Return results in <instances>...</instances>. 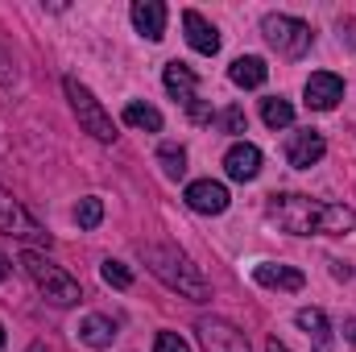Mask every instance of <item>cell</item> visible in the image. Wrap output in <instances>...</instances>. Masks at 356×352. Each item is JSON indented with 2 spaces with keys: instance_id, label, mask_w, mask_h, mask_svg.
Masks as SVG:
<instances>
[{
  "instance_id": "obj_24",
  "label": "cell",
  "mask_w": 356,
  "mask_h": 352,
  "mask_svg": "<svg viewBox=\"0 0 356 352\" xmlns=\"http://www.w3.org/2000/svg\"><path fill=\"white\" fill-rule=\"evenodd\" d=\"M216 120H220V129H224V133H245V129H249V116H245V108H236V104H232V108H224Z\"/></svg>"
},
{
  "instance_id": "obj_26",
  "label": "cell",
  "mask_w": 356,
  "mask_h": 352,
  "mask_svg": "<svg viewBox=\"0 0 356 352\" xmlns=\"http://www.w3.org/2000/svg\"><path fill=\"white\" fill-rule=\"evenodd\" d=\"M13 75H17V71H13V54L0 46V88H8V83H13Z\"/></svg>"
},
{
  "instance_id": "obj_15",
  "label": "cell",
  "mask_w": 356,
  "mask_h": 352,
  "mask_svg": "<svg viewBox=\"0 0 356 352\" xmlns=\"http://www.w3.org/2000/svg\"><path fill=\"white\" fill-rule=\"evenodd\" d=\"M133 25H137L141 38L162 42L166 38V4L162 0H137L133 4Z\"/></svg>"
},
{
  "instance_id": "obj_9",
  "label": "cell",
  "mask_w": 356,
  "mask_h": 352,
  "mask_svg": "<svg viewBox=\"0 0 356 352\" xmlns=\"http://www.w3.org/2000/svg\"><path fill=\"white\" fill-rule=\"evenodd\" d=\"M323 154H327V141H323V133H315V129H302V133H294V137L286 141V162H290L294 170H311Z\"/></svg>"
},
{
  "instance_id": "obj_6",
  "label": "cell",
  "mask_w": 356,
  "mask_h": 352,
  "mask_svg": "<svg viewBox=\"0 0 356 352\" xmlns=\"http://www.w3.org/2000/svg\"><path fill=\"white\" fill-rule=\"evenodd\" d=\"M0 232L4 237H21V241H46L50 245V237L42 232V224L21 207V199H13L4 186H0Z\"/></svg>"
},
{
  "instance_id": "obj_30",
  "label": "cell",
  "mask_w": 356,
  "mask_h": 352,
  "mask_svg": "<svg viewBox=\"0 0 356 352\" xmlns=\"http://www.w3.org/2000/svg\"><path fill=\"white\" fill-rule=\"evenodd\" d=\"M266 352H290V349H286L282 340H269V344H266Z\"/></svg>"
},
{
  "instance_id": "obj_16",
  "label": "cell",
  "mask_w": 356,
  "mask_h": 352,
  "mask_svg": "<svg viewBox=\"0 0 356 352\" xmlns=\"http://www.w3.org/2000/svg\"><path fill=\"white\" fill-rule=\"evenodd\" d=\"M294 323L311 336V349L315 352H332L336 349V340H332V323H327V315H323L319 307H302V311L294 315Z\"/></svg>"
},
{
  "instance_id": "obj_18",
  "label": "cell",
  "mask_w": 356,
  "mask_h": 352,
  "mask_svg": "<svg viewBox=\"0 0 356 352\" xmlns=\"http://www.w3.org/2000/svg\"><path fill=\"white\" fill-rule=\"evenodd\" d=\"M228 79H232L236 88H261V83L269 79L266 58H257V54H241V58L228 67Z\"/></svg>"
},
{
  "instance_id": "obj_7",
  "label": "cell",
  "mask_w": 356,
  "mask_h": 352,
  "mask_svg": "<svg viewBox=\"0 0 356 352\" xmlns=\"http://www.w3.org/2000/svg\"><path fill=\"white\" fill-rule=\"evenodd\" d=\"M195 332H199V340H203L207 352H253L249 340H245V332L232 328L228 319H216V315H211V319H199Z\"/></svg>"
},
{
  "instance_id": "obj_29",
  "label": "cell",
  "mask_w": 356,
  "mask_h": 352,
  "mask_svg": "<svg viewBox=\"0 0 356 352\" xmlns=\"http://www.w3.org/2000/svg\"><path fill=\"white\" fill-rule=\"evenodd\" d=\"M8 273H13V265H8V262H4V257H0V286L8 282Z\"/></svg>"
},
{
  "instance_id": "obj_11",
  "label": "cell",
  "mask_w": 356,
  "mask_h": 352,
  "mask_svg": "<svg viewBox=\"0 0 356 352\" xmlns=\"http://www.w3.org/2000/svg\"><path fill=\"white\" fill-rule=\"evenodd\" d=\"M224 175L232 182H253L261 175V150L249 145V141H236L228 154H224Z\"/></svg>"
},
{
  "instance_id": "obj_27",
  "label": "cell",
  "mask_w": 356,
  "mask_h": 352,
  "mask_svg": "<svg viewBox=\"0 0 356 352\" xmlns=\"http://www.w3.org/2000/svg\"><path fill=\"white\" fill-rule=\"evenodd\" d=\"M332 278L348 282V278H353V265H348V262H332Z\"/></svg>"
},
{
  "instance_id": "obj_3",
  "label": "cell",
  "mask_w": 356,
  "mask_h": 352,
  "mask_svg": "<svg viewBox=\"0 0 356 352\" xmlns=\"http://www.w3.org/2000/svg\"><path fill=\"white\" fill-rule=\"evenodd\" d=\"M21 269H25V273H29V282H33L50 303H58V307H71V303H79V298H83L79 282H75L67 269H58L46 253H38V249H25V253H21Z\"/></svg>"
},
{
  "instance_id": "obj_19",
  "label": "cell",
  "mask_w": 356,
  "mask_h": 352,
  "mask_svg": "<svg viewBox=\"0 0 356 352\" xmlns=\"http://www.w3.org/2000/svg\"><path fill=\"white\" fill-rule=\"evenodd\" d=\"M124 125H133V129H145V133H162V112L154 108V104H141V99H133V104H124Z\"/></svg>"
},
{
  "instance_id": "obj_1",
  "label": "cell",
  "mask_w": 356,
  "mask_h": 352,
  "mask_svg": "<svg viewBox=\"0 0 356 352\" xmlns=\"http://www.w3.org/2000/svg\"><path fill=\"white\" fill-rule=\"evenodd\" d=\"M269 220L290 237H348L356 232V211L348 203H327L311 195H269Z\"/></svg>"
},
{
  "instance_id": "obj_20",
  "label": "cell",
  "mask_w": 356,
  "mask_h": 352,
  "mask_svg": "<svg viewBox=\"0 0 356 352\" xmlns=\"http://www.w3.org/2000/svg\"><path fill=\"white\" fill-rule=\"evenodd\" d=\"M158 166H162L166 178L178 182V178L186 175V150H182L178 141H162V145H158Z\"/></svg>"
},
{
  "instance_id": "obj_2",
  "label": "cell",
  "mask_w": 356,
  "mask_h": 352,
  "mask_svg": "<svg viewBox=\"0 0 356 352\" xmlns=\"http://www.w3.org/2000/svg\"><path fill=\"white\" fill-rule=\"evenodd\" d=\"M137 253H141V262L149 265V273L158 282H166L170 290H178L182 298H191V303H207L211 298V286H207L203 269L191 262L182 249H175V245H137Z\"/></svg>"
},
{
  "instance_id": "obj_28",
  "label": "cell",
  "mask_w": 356,
  "mask_h": 352,
  "mask_svg": "<svg viewBox=\"0 0 356 352\" xmlns=\"http://www.w3.org/2000/svg\"><path fill=\"white\" fill-rule=\"evenodd\" d=\"M344 340H353V344H356V315H353V319H344Z\"/></svg>"
},
{
  "instance_id": "obj_32",
  "label": "cell",
  "mask_w": 356,
  "mask_h": 352,
  "mask_svg": "<svg viewBox=\"0 0 356 352\" xmlns=\"http://www.w3.org/2000/svg\"><path fill=\"white\" fill-rule=\"evenodd\" d=\"M0 349H4V323H0Z\"/></svg>"
},
{
  "instance_id": "obj_4",
  "label": "cell",
  "mask_w": 356,
  "mask_h": 352,
  "mask_svg": "<svg viewBox=\"0 0 356 352\" xmlns=\"http://www.w3.org/2000/svg\"><path fill=\"white\" fill-rule=\"evenodd\" d=\"M63 91H67V99H71V112H75V120H79V129L91 133L95 141H116V120L108 116V108L91 95V88H83L75 75H67L63 79Z\"/></svg>"
},
{
  "instance_id": "obj_13",
  "label": "cell",
  "mask_w": 356,
  "mask_h": 352,
  "mask_svg": "<svg viewBox=\"0 0 356 352\" xmlns=\"http://www.w3.org/2000/svg\"><path fill=\"white\" fill-rule=\"evenodd\" d=\"M253 282H257V286H269V290H302V286H307L302 269L277 265V262H257L253 265Z\"/></svg>"
},
{
  "instance_id": "obj_17",
  "label": "cell",
  "mask_w": 356,
  "mask_h": 352,
  "mask_svg": "<svg viewBox=\"0 0 356 352\" xmlns=\"http://www.w3.org/2000/svg\"><path fill=\"white\" fill-rule=\"evenodd\" d=\"M75 336H79L88 349H108V344L116 340V323H112L108 315H83L79 328H75Z\"/></svg>"
},
{
  "instance_id": "obj_10",
  "label": "cell",
  "mask_w": 356,
  "mask_h": 352,
  "mask_svg": "<svg viewBox=\"0 0 356 352\" xmlns=\"http://www.w3.org/2000/svg\"><path fill=\"white\" fill-rule=\"evenodd\" d=\"M340 99H344V79H340V75H332V71H315V75L307 79V108H315V112H332Z\"/></svg>"
},
{
  "instance_id": "obj_8",
  "label": "cell",
  "mask_w": 356,
  "mask_h": 352,
  "mask_svg": "<svg viewBox=\"0 0 356 352\" xmlns=\"http://www.w3.org/2000/svg\"><path fill=\"white\" fill-rule=\"evenodd\" d=\"M182 199H186V207L199 211V216H220V211H228V186L216 182V178H199V182H191Z\"/></svg>"
},
{
  "instance_id": "obj_22",
  "label": "cell",
  "mask_w": 356,
  "mask_h": 352,
  "mask_svg": "<svg viewBox=\"0 0 356 352\" xmlns=\"http://www.w3.org/2000/svg\"><path fill=\"white\" fill-rule=\"evenodd\" d=\"M99 220H104V199L99 195H88V199H79V207H75V224L91 232V228H99Z\"/></svg>"
},
{
  "instance_id": "obj_21",
  "label": "cell",
  "mask_w": 356,
  "mask_h": 352,
  "mask_svg": "<svg viewBox=\"0 0 356 352\" xmlns=\"http://www.w3.org/2000/svg\"><path fill=\"white\" fill-rule=\"evenodd\" d=\"M261 120L269 129H290L294 125V108L282 95H269V99H261Z\"/></svg>"
},
{
  "instance_id": "obj_12",
  "label": "cell",
  "mask_w": 356,
  "mask_h": 352,
  "mask_svg": "<svg viewBox=\"0 0 356 352\" xmlns=\"http://www.w3.org/2000/svg\"><path fill=\"white\" fill-rule=\"evenodd\" d=\"M182 29H186V42H191V50H199V54H216L220 50V29L203 17V13H195V8H186L182 13Z\"/></svg>"
},
{
  "instance_id": "obj_14",
  "label": "cell",
  "mask_w": 356,
  "mask_h": 352,
  "mask_svg": "<svg viewBox=\"0 0 356 352\" xmlns=\"http://www.w3.org/2000/svg\"><path fill=\"white\" fill-rule=\"evenodd\" d=\"M162 83H166V91L175 95L182 108H191L195 99H199V79H195V71L186 67V63H166V71H162Z\"/></svg>"
},
{
  "instance_id": "obj_31",
  "label": "cell",
  "mask_w": 356,
  "mask_h": 352,
  "mask_svg": "<svg viewBox=\"0 0 356 352\" xmlns=\"http://www.w3.org/2000/svg\"><path fill=\"white\" fill-rule=\"evenodd\" d=\"M29 352H50L46 344H29Z\"/></svg>"
},
{
  "instance_id": "obj_25",
  "label": "cell",
  "mask_w": 356,
  "mask_h": 352,
  "mask_svg": "<svg viewBox=\"0 0 356 352\" xmlns=\"http://www.w3.org/2000/svg\"><path fill=\"white\" fill-rule=\"evenodd\" d=\"M154 352H191V344H186L178 332H158V340H154Z\"/></svg>"
},
{
  "instance_id": "obj_23",
  "label": "cell",
  "mask_w": 356,
  "mask_h": 352,
  "mask_svg": "<svg viewBox=\"0 0 356 352\" xmlns=\"http://www.w3.org/2000/svg\"><path fill=\"white\" fill-rule=\"evenodd\" d=\"M99 273H104V282H108V286H116V290H129V286H133V273H129L120 262H112V257L99 265Z\"/></svg>"
},
{
  "instance_id": "obj_5",
  "label": "cell",
  "mask_w": 356,
  "mask_h": 352,
  "mask_svg": "<svg viewBox=\"0 0 356 352\" xmlns=\"http://www.w3.org/2000/svg\"><path fill=\"white\" fill-rule=\"evenodd\" d=\"M261 33H266L269 46L277 54H286V58H302L311 50V42H315L311 25L298 21V17H286V13H266L261 17Z\"/></svg>"
}]
</instances>
